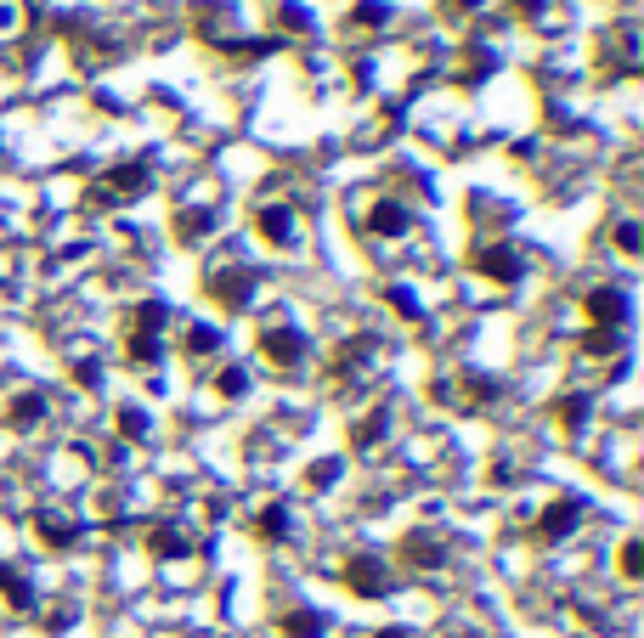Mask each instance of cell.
<instances>
[{
	"label": "cell",
	"mask_w": 644,
	"mask_h": 638,
	"mask_svg": "<svg viewBox=\"0 0 644 638\" xmlns=\"http://www.w3.org/2000/svg\"><path fill=\"white\" fill-rule=\"evenodd\" d=\"M148 187H153V164L148 158H125V164H114V170H102L85 198L96 210H119V204H130V198H142Z\"/></svg>",
	"instance_id": "obj_1"
},
{
	"label": "cell",
	"mask_w": 644,
	"mask_h": 638,
	"mask_svg": "<svg viewBox=\"0 0 644 638\" xmlns=\"http://www.w3.org/2000/svg\"><path fill=\"white\" fill-rule=\"evenodd\" d=\"M164 322H169V306H164V299H142V306L130 311V333H125L130 367H159V362H164V340H159Z\"/></svg>",
	"instance_id": "obj_2"
},
{
	"label": "cell",
	"mask_w": 644,
	"mask_h": 638,
	"mask_svg": "<svg viewBox=\"0 0 644 638\" xmlns=\"http://www.w3.org/2000/svg\"><path fill=\"white\" fill-rule=\"evenodd\" d=\"M255 288H260L255 265H215V272L203 277V294H210L221 311H244L249 299H255Z\"/></svg>",
	"instance_id": "obj_3"
},
{
	"label": "cell",
	"mask_w": 644,
	"mask_h": 638,
	"mask_svg": "<svg viewBox=\"0 0 644 638\" xmlns=\"http://www.w3.org/2000/svg\"><path fill=\"white\" fill-rule=\"evenodd\" d=\"M260 356L271 367H300L312 356V340H305V328H294V322H271V328H260Z\"/></svg>",
	"instance_id": "obj_4"
},
{
	"label": "cell",
	"mask_w": 644,
	"mask_h": 638,
	"mask_svg": "<svg viewBox=\"0 0 644 638\" xmlns=\"http://www.w3.org/2000/svg\"><path fill=\"white\" fill-rule=\"evenodd\" d=\"M583 311H588V322H594V328L622 333V328H628V317H633V299H628L617 283H599V288H588V294H583Z\"/></svg>",
	"instance_id": "obj_5"
},
{
	"label": "cell",
	"mask_w": 644,
	"mask_h": 638,
	"mask_svg": "<svg viewBox=\"0 0 644 638\" xmlns=\"http://www.w3.org/2000/svg\"><path fill=\"white\" fill-rule=\"evenodd\" d=\"M469 265L481 277H492V283H503V288H515L520 277H526V260H520V249H508V244H481L469 255Z\"/></svg>",
	"instance_id": "obj_6"
},
{
	"label": "cell",
	"mask_w": 644,
	"mask_h": 638,
	"mask_svg": "<svg viewBox=\"0 0 644 638\" xmlns=\"http://www.w3.org/2000/svg\"><path fill=\"white\" fill-rule=\"evenodd\" d=\"M346 588H351L356 599H385V593H390L385 559H379V554H351V559H346Z\"/></svg>",
	"instance_id": "obj_7"
},
{
	"label": "cell",
	"mask_w": 644,
	"mask_h": 638,
	"mask_svg": "<svg viewBox=\"0 0 644 638\" xmlns=\"http://www.w3.org/2000/svg\"><path fill=\"white\" fill-rule=\"evenodd\" d=\"M576 525H583V497H554L549 509L537 515V543H565Z\"/></svg>",
	"instance_id": "obj_8"
},
{
	"label": "cell",
	"mask_w": 644,
	"mask_h": 638,
	"mask_svg": "<svg viewBox=\"0 0 644 638\" xmlns=\"http://www.w3.org/2000/svg\"><path fill=\"white\" fill-rule=\"evenodd\" d=\"M255 232H260L271 249H289L294 232H300V210H294V204H266V210L255 215Z\"/></svg>",
	"instance_id": "obj_9"
},
{
	"label": "cell",
	"mask_w": 644,
	"mask_h": 638,
	"mask_svg": "<svg viewBox=\"0 0 644 638\" xmlns=\"http://www.w3.org/2000/svg\"><path fill=\"white\" fill-rule=\"evenodd\" d=\"M367 232H373V238H407V232H413V210L396 204V198H373Z\"/></svg>",
	"instance_id": "obj_10"
},
{
	"label": "cell",
	"mask_w": 644,
	"mask_h": 638,
	"mask_svg": "<svg viewBox=\"0 0 644 638\" xmlns=\"http://www.w3.org/2000/svg\"><path fill=\"white\" fill-rule=\"evenodd\" d=\"M401 559L413 570H441V565H447V543H441L435 531H407L401 536Z\"/></svg>",
	"instance_id": "obj_11"
},
{
	"label": "cell",
	"mask_w": 644,
	"mask_h": 638,
	"mask_svg": "<svg viewBox=\"0 0 644 638\" xmlns=\"http://www.w3.org/2000/svg\"><path fill=\"white\" fill-rule=\"evenodd\" d=\"M34 536H40V548L62 554V548L80 543V520H68V515H57V509H40V515H34Z\"/></svg>",
	"instance_id": "obj_12"
},
{
	"label": "cell",
	"mask_w": 644,
	"mask_h": 638,
	"mask_svg": "<svg viewBox=\"0 0 644 638\" xmlns=\"http://www.w3.org/2000/svg\"><path fill=\"white\" fill-rule=\"evenodd\" d=\"M0 604H7V611H17V616L34 611V582L23 577L17 565H7V559H0Z\"/></svg>",
	"instance_id": "obj_13"
},
{
	"label": "cell",
	"mask_w": 644,
	"mask_h": 638,
	"mask_svg": "<svg viewBox=\"0 0 644 638\" xmlns=\"http://www.w3.org/2000/svg\"><path fill=\"white\" fill-rule=\"evenodd\" d=\"M169 232H176V244H198V238H210V232H215V210H210V204H187V210H176Z\"/></svg>",
	"instance_id": "obj_14"
},
{
	"label": "cell",
	"mask_w": 644,
	"mask_h": 638,
	"mask_svg": "<svg viewBox=\"0 0 644 638\" xmlns=\"http://www.w3.org/2000/svg\"><path fill=\"white\" fill-rule=\"evenodd\" d=\"M390 441V407H373L351 424V447L356 452H373V447H385Z\"/></svg>",
	"instance_id": "obj_15"
},
{
	"label": "cell",
	"mask_w": 644,
	"mask_h": 638,
	"mask_svg": "<svg viewBox=\"0 0 644 638\" xmlns=\"http://www.w3.org/2000/svg\"><path fill=\"white\" fill-rule=\"evenodd\" d=\"M328 633V616L312 611V604H294V611L278 616V638H323Z\"/></svg>",
	"instance_id": "obj_16"
},
{
	"label": "cell",
	"mask_w": 644,
	"mask_h": 638,
	"mask_svg": "<svg viewBox=\"0 0 644 638\" xmlns=\"http://www.w3.org/2000/svg\"><path fill=\"white\" fill-rule=\"evenodd\" d=\"M7 424H12V429H40V424H46V395H40V390H17V395L7 401Z\"/></svg>",
	"instance_id": "obj_17"
},
{
	"label": "cell",
	"mask_w": 644,
	"mask_h": 638,
	"mask_svg": "<svg viewBox=\"0 0 644 638\" xmlns=\"http://www.w3.org/2000/svg\"><path fill=\"white\" fill-rule=\"evenodd\" d=\"M588 413H594L588 395H560V401H554V424H560L565 435H583V429H588Z\"/></svg>",
	"instance_id": "obj_18"
},
{
	"label": "cell",
	"mask_w": 644,
	"mask_h": 638,
	"mask_svg": "<svg viewBox=\"0 0 644 638\" xmlns=\"http://www.w3.org/2000/svg\"><path fill=\"white\" fill-rule=\"evenodd\" d=\"M148 554H153V559H187L192 543H187L176 525H153V531H148Z\"/></svg>",
	"instance_id": "obj_19"
},
{
	"label": "cell",
	"mask_w": 644,
	"mask_h": 638,
	"mask_svg": "<svg viewBox=\"0 0 644 638\" xmlns=\"http://www.w3.org/2000/svg\"><path fill=\"white\" fill-rule=\"evenodd\" d=\"M255 536H260V543H283V536H289V503L283 497L266 503V509L255 515Z\"/></svg>",
	"instance_id": "obj_20"
},
{
	"label": "cell",
	"mask_w": 644,
	"mask_h": 638,
	"mask_svg": "<svg viewBox=\"0 0 644 638\" xmlns=\"http://www.w3.org/2000/svg\"><path fill=\"white\" fill-rule=\"evenodd\" d=\"M182 351H187L192 362H198V356H215V351H221V328H215V322H192V328L182 333Z\"/></svg>",
	"instance_id": "obj_21"
},
{
	"label": "cell",
	"mask_w": 644,
	"mask_h": 638,
	"mask_svg": "<svg viewBox=\"0 0 644 638\" xmlns=\"http://www.w3.org/2000/svg\"><path fill=\"white\" fill-rule=\"evenodd\" d=\"M215 395H221V401H244V395H249V367H244V362L221 367V374H215Z\"/></svg>",
	"instance_id": "obj_22"
},
{
	"label": "cell",
	"mask_w": 644,
	"mask_h": 638,
	"mask_svg": "<svg viewBox=\"0 0 644 638\" xmlns=\"http://www.w3.org/2000/svg\"><path fill=\"white\" fill-rule=\"evenodd\" d=\"M373 351H379V345H373L367 333H362V340H351V345H339V356H333V374H339V379H346V374H356V367H362Z\"/></svg>",
	"instance_id": "obj_23"
},
{
	"label": "cell",
	"mask_w": 644,
	"mask_h": 638,
	"mask_svg": "<svg viewBox=\"0 0 644 638\" xmlns=\"http://www.w3.org/2000/svg\"><path fill=\"white\" fill-rule=\"evenodd\" d=\"M351 23H356V28H385V23H390V0H356V7H351Z\"/></svg>",
	"instance_id": "obj_24"
},
{
	"label": "cell",
	"mask_w": 644,
	"mask_h": 638,
	"mask_svg": "<svg viewBox=\"0 0 644 638\" xmlns=\"http://www.w3.org/2000/svg\"><path fill=\"white\" fill-rule=\"evenodd\" d=\"M339 475H346V458H317L312 469H305V486H312V492H323V486H333Z\"/></svg>",
	"instance_id": "obj_25"
},
{
	"label": "cell",
	"mask_w": 644,
	"mask_h": 638,
	"mask_svg": "<svg viewBox=\"0 0 644 638\" xmlns=\"http://www.w3.org/2000/svg\"><path fill=\"white\" fill-rule=\"evenodd\" d=\"M617 570H622V582H639L644 577V543H639V536H628V543H622Z\"/></svg>",
	"instance_id": "obj_26"
},
{
	"label": "cell",
	"mask_w": 644,
	"mask_h": 638,
	"mask_svg": "<svg viewBox=\"0 0 644 638\" xmlns=\"http://www.w3.org/2000/svg\"><path fill=\"white\" fill-rule=\"evenodd\" d=\"M119 435H125V441H148V435H153V418H148L142 407H119Z\"/></svg>",
	"instance_id": "obj_27"
},
{
	"label": "cell",
	"mask_w": 644,
	"mask_h": 638,
	"mask_svg": "<svg viewBox=\"0 0 644 638\" xmlns=\"http://www.w3.org/2000/svg\"><path fill=\"white\" fill-rule=\"evenodd\" d=\"M278 23L289 28V35H312V12H305V7H294V0H283V7H278Z\"/></svg>",
	"instance_id": "obj_28"
},
{
	"label": "cell",
	"mask_w": 644,
	"mask_h": 638,
	"mask_svg": "<svg viewBox=\"0 0 644 638\" xmlns=\"http://www.w3.org/2000/svg\"><path fill=\"white\" fill-rule=\"evenodd\" d=\"M610 244H617L622 255H639V249H644V226H639V221H617V232H610Z\"/></svg>",
	"instance_id": "obj_29"
},
{
	"label": "cell",
	"mask_w": 644,
	"mask_h": 638,
	"mask_svg": "<svg viewBox=\"0 0 644 638\" xmlns=\"http://www.w3.org/2000/svg\"><path fill=\"white\" fill-rule=\"evenodd\" d=\"M583 351H588V356H610V351H622V333H610V328H588Z\"/></svg>",
	"instance_id": "obj_30"
},
{
	"label": "cell",
	"mask_w": 644,
	"mask_h": 638,
	"mask_svg": "<svg viewBox=\"0 0 644 638\" xmlns=\"http://www.w3.org/2000/svg\"><path fill=\"white\" fill-rule=\"evenodd\" d=\"M385 299H390V311L396 317H407V322H419V299L407 294V288H385Z\"/></svg>",
	"instance_id": "obj_31"
},
{
	"label": "cell",
	"mask_w": 644,
	"mask_h": 638,
	"mask_svg": "<svg viewBox=\"0 0 644 638\" xmlns=\"http://www.w3.org/2000/svg\"><path fill=\"white\" fill-rule=\"evenodd\" d=\"M74 379H80V390H96L102 385V367L96 362H74Z\"/></svg>",
	"instance_id": "obj_32"
},
{
	"label": "cell",
	"mask_w": 644,
	"mask_h": 638,
	"mask_svg": "<svg viewBox=\"0 0 644 638\" xmlns=\"http://www.w3.org/2000/svg\"><path fill=\"white\" fill-rule=\"evenodd\" d=\"M515 12H520L526 23H537L542 12H549V0H515Z\"/></svg>",
	"instance_id": "obj_33"
},
{
	"label": "cell",
	"mask_w": 644,
	"mask_h": 638,
	"mask_svg": "<svg viewBox=\"0 0 644 638\" xmlns=\"http://www.w3.org/2000/svg\"><path fill=\"white\" fill-rule=\"evenodd\" d=\"M367 638H413L407 627H379V633H367Z\"/></svg>",
	"instance_id": "obj_34"
},
{
	"label": "cell",
	"mask_w": 644,
	"mask_h": 638,
	"mask_svg": "<svg viewBox=\"0 0 644 638\" xmlns=\"http://www.w3.org/2000/svg\"><path fill=\"white\" fill-rule=\"evenodd\" d=\"M458 7H464V12H481V7H487V0H458Z\"/></svg>",
	"instance_id": "obj_35"
}]
</instances>
